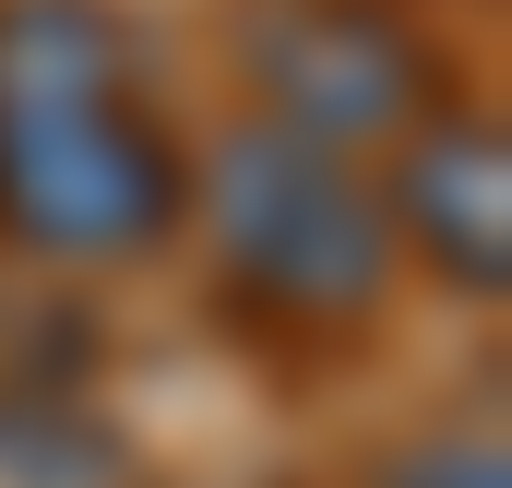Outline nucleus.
I'll return each mask as SVG.
<instances>
[{
  "label": "nucleus",
  "mask_w": 512,
  "mask_h": 488,
  "mask_svg": "<svg viewBox=\"0 0 512 488\" xmlns=\"http://www.w3.org/2000/svg\"><path fill=\"white\" fill-rule=\"evenodd\" d=\"M203 239L227 262V298L274 322V334H346L370 322L393 286V215L358 179V155H322L298 131L239 120L203 167H191Z\"/></svg>",
  "instance_id": "obj_1"
},
{
  "label": "nucleus",
  "mask_w": 512,
  "mask_h": 488,
  "mask_svg": "<svg viewBox=\"0 0 512 488\" xmlns=\"http://www.w3.org/2000/svg\"><path fill=\"white\" fill-rule=\"evenodd\" d=\"M191 215V155L143 84L0 120V250L24 262H143Z\"/></svg>",
  "instance_id": "obj_2"
},
{
  "label": "nucleus",
  "mask_w": 512,
  "mask_h": 488,
  "mask_svg": "<svg viewBox=\"0 0 512 488\" xmlns=\"http://www.w3.org/2000/svg\"><path fill=\"white\" fill-rule=\"evenodd\" d=\"M239 60H251L262 131H298L322 155H393L441 108L429 48L382 0H262L239 24Z\"/></svg>",
  "instance_id": "obj_3"
},
{
  "label": "nucleus",
  "mask_w": 512,
  "mask_h": 488,
  "mask_svg": "<svg viewBox=\"0 0 512 488\" xmlns=\"http://www.w3.org/2000/svg\"><path fill=\"white\" fill-rule=\"evenodd\" d=\"M393 155H405L382 191L393 262H429L453 298H501L512 286V143H501V120L429 108Z\"/></svg>",
  "instance_id": "obj_4"
},
{
  "label": "nucleus",
  "mask_w": 512,
  "mask_h": 488,
  "mask_svg": "<svg viewBox=\"0 0 512 488\" xmlns=\"http://www.w3.org/2000/svg\"><path fill=\"white\" fill-rule=\"evenodd\" d=\"M120 84H143V72H131V24L108 0H0V120L84 108Z\"/></svg>",
  "instance_id": "obj_5"
},
{
  "label": "nucleus",
  "mask_w": 512,
  "mask_h": 488,
  "mask_svg": "<svg viewBox=\"0 0 512 488\" xmlns=\"http://www.w3.org/2000/svg\"><path fill=\"white\" fill-rule=\"evenodd\" d=\"M370 488H512V465L489 429H417L370 465Z\"/></svg>",
  "instance_id": "obj_6"
}]
</instances>
